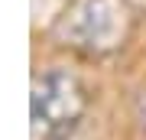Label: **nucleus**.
I'll return each instance as SVG.
<instances>
[{"label":"nucleus","mask_w":146,"mask_h":140,"mask_svg":"<svg viewBox=\"0 0 146 140\" xmlns=\"http://www.w3.org/2000/svg\"><path fill=\"white\" fill-rule=\"evenodd\" d=\"M133 10L127 0H78L55 26V39L84 59H104L127 46Z\"/></svg>","instance_id":"f03ea898"},{"label":"nucleus","mask_w":146,"mask_h":140,"mask_svg":"<svg viewBox=\"0 0 146 140\" xmlns=\"http://www.w3.org/2000/svg\"><path fill=\"white\" fill-rule=\"evenodd\" d=\"M91 108V91L72 68H46L33 78L29 134L33 140H72Z\"/></svg>","instance_id":"f257e3e1"}]
</instances>
